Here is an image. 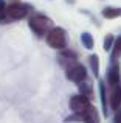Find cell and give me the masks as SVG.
Instances as JSON below:
<instances>
[{
  "instance_id": "9c48e42d",
  "label": "cell",
  "mask_w": 121,
  "mask_h": 123,
  "mask_svg": "<svg viewBox=\"0 0 121 123\" xmlns=\"http://www.w3.org/2000/svg\"><path fill=\"white\" fill-rule=\"evenodd\" d=\"M107 83L110 87L118 86L120 84V66L118 64H112V67L107 72Z\"/></svg>"
},
{
  "instance_id": "6da1fadb",
  "label": "cell",
  "mask_w": 121,
  "mask_h": 123,
  "mask_svg": "<svg viewBox=\"0 0 121 123\" xmlns=\"http://www.w3.org/2000/svg\"><path fill=\"white\" fill-rule=\"evenodd\" d=\"M28 25L37 36H44L53 28V22L44 14H33L28 20Z\"/></svg>"
},
{
  "instance_id": "7c38bea8",
  "label": "cell",
  "mask_w": 121,
  "mask_h": 123,
  "mask_svg": "<svg viewBox=\"0 0 121 123\" xmlns=\"http://www.w3.org/2000/svg\"><path fill=\"white\" fill-rule=\"evenodd\" d=\"M88 62H90V67H92L93 75L95 76H99V58H98V55H90Z\"/></svg>"
},
{
  "instance_id": "e0dca14e",
  "label": "cell",
  "mask_w": 121,
  "mask_h": 123,
  "mask_svg": "<svg viewBox=\"0 0 121 123\" xmlns=\"http://www.w3.org/2000/svg\"><path fill=\"white\" fill-rule=\"evenodd\" d=\"M113 41H115V37H113V34H107L106 37H104V50H110V47H112Z\"/></svg>"
},
{
  "instance_id": "52a82bcc",
  "label": "cell",
  "mask_w": 121,
  "mask_h": 123,
  "mask_svg": "<svg viewBox=\"0 0 121 123\" xmlns=\"http://www.w3.org/2000/svg\"><path fill=\"white\" fill-rule=\"evenodd\" d=\"M59 62H60V66L65 67V70H67L68 67L78 64V58H76V55L73 53L72 50H64L62 53L59 55Z\"/></svg>"
},
{
  "instance_id": "8992f818",
  "label": "cell",
  "mask_w": 121,
  "mask_h": 123,
  "mask_svg": "<svg viewBox=\"0 0 121 123\" xmlns=\"http://www.w3.org/2000/svg\"><path fill=\"white\" fill-rule=\"evenodd\" d=\"M90 106H92L90 100L85 98V97L81 95V93L73 95L72 98H70V109H72L75 114H82V112H85Z\"/></svg>"
},
{
  "instance_id": "8fae6325",
  "label": "cell",
  "mask_w": 121,
  "mask_h": 123,
  "mask_svg": "<svg viewBox=\"0 0 121 123\" xmlns=\"http://www.w3.org/2000/svg\"><path fill=\"white\" fill-rule=\"evenodd\" d=\"M120 56H121V36L113 41V48H112V55H110L112 64H115V61L118 59Z\"/></svg>"
},
{
  "instance_id": "ba28073f",
  "label": "cell",
  "mask_w": 121,
  "mask_h": 123,
  "mask_svg": "<svg viewBox=\"0 0 121 123\" xmlns=\"http://www.w3.org/2000/svg\"><path fill=\"white\" fill-rule=\"evenodd\" d=\"M109 101H110V108H112L113 111H118L120 109V106H121V84L110 87Z\"/></svg>"
},
{
  "instance_id": "9a60e30c",
  "label": "cell",
  "mask_w": 121,
  "mask_h": 123,
  "mask_svg": "<svg viewBox=\"0 0 121 123\" xmlns=\"http://www.w3.org/2000/svg\"><path fill=\"white\" fill-rule=\"evenodd\" d=\"M79 93H81V95H84L85 98H88V100L93 97V90H92V87L88 86V84L85 83V81L79 84Z\"/></svg>"
},
{
  "instance_id": "277c9868",
  "label": "cell",
  "mask_w": 121,
  "mask_h": 123,
  "mask_svg": "<svg viewBox=\"0 0 121 123\" xmlns=\"http://www.w3.org/2000/svg\"><path fill=\"white\" fill-rule=\"evenodd\" d=\"M65 75H67V80H68V81L81 84L87 78V70H85V67L81 66V64H75V66L68 67V69L65 70Z\"/></svg>"
},
{
  "instance_id": "2e32d148",
  "label": "cell",
  "mask_w": 121,
  "mask_h": 123,
  "mask_svg": "<svg viewBox=\"0 0 121 123\" xmlns=\"http://www.w3.org/2000/svg\"><path fill=\"white\" fill-rule=\"evenodd\" d=\"M6 2L5 0H0V22H6Z\"/></svg>"
},
{
  "instance_id": "7a4b0ae2",
  "label": "cell",
  "mask_w": 121,
  "mask_h": 123,
  "mask_svg": "<svg viewBox=\"0 0 121 123\" xmlns=\"http://www.w3.org/2000/svg\"><path fill=\"white\" fill-rule=\"evenodd\" d=\"M45 41L51 48H55V50H62V48H65V45H67V33H65V30H62V28L55 27L47 33V39Z\"/></svg>"
},
{
  "instance_id": "30bf717a",
  "label": "cell",
  "mask_w": 121,
  "mask_h": 123,
  "mask_svg": "<svg viewBox=\"0 0 121 123\" xmlns=\"http://www.w3.org/2000/svg\"><path fill=\"white\" fill-rule=\"evenodd\" d=\"M103 17H106V19H116V17H121V8L107 6V8L103 9Z\"/></svg>"
},
{
  "instance_id": "3957f363",
  "label": "cell",
  "mask_w": 121,
  "mask_h": 123,
  "mask_svg": "<svg viewBox=\"0 0 121 123\" xmlns=\"http://www.w3.org/2000/svg\"><path fill=\"white\" fill-rule=\"evenodd\" d=\"M65 122H84V123H99V115H98L96 108L90 106L82 114H75L72 117H67Z\"/></svg>"
},
{
  "instance_id": "ac0fdd59",
  "label": "cell",
  "mask_w": 121,
  "mask_h": 123,
  "mask_svg": "<svg viewBox=\"0 0 121 123\" xmlns=\"http://www.w3.org/2000/svg\"><path fill=\"white\" fill-rule=\"evenodd\" d=\"M113 123H121V109L115 111V117H113Z\"/></svg>"
},
{
  "instance_id": "5b68a950",
  "label": "cell",
  "mask_w": 121,
  "mask_h": 123,
  "mask_svg": "<svg viewBox=\"0 0 121 123\" xmlns=\"http://www.w3.org/2000/svg\"><path fill=\"white\" fill-rule=\"evenodd\" d=\"M28 6L22 5V3H12V5L6 6V17L8 20H20V19L27 17L28 14Z\"/></svg>"
},
{
  "instance_id": "5bb4252c",
  "label": "cell",
  "mask_w": 121,
  "mask_h": 123,
  "mask_svg": "<svg viewBox=\"0 0 121 123\" xmlns=\"http://www.w3.org/2000/svg\"><path fill=\"white\" fill-rule=\"evenodd\" d=\"M81 42L87 50H92L95 47V41H93V36L90 33H82L81 34Z\"/></svg>"
},
{
  "instance_id": "4fadbf2b",
  "label": "cell",
  "mask_w": 121,
  "mask_h": 123,
  "mask_svg": "<svg viewBox=\"0 0 121 123\" xmlns=\"http://www.w3.org/2000/svg\"><path fill=\"white\" fill-rule=\"evenodd\" d=\"M99 95H101L103 112H104V115H107V97H106V84H104V81H99Z\"/></svg>"
}]
</instances>
